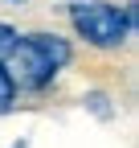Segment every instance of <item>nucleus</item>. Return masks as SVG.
<instances>
[{"instance_id":"f03ea898","label":"nucleus","mask_w":139,"mask_h":148,"mask_svg":"<svg viewBox=\"0 0 139 148\" xmlns=\"http://www.w3.org/2000/svg\"><path fill=\"white\" fill-rule=\"evenodd\" d=\"M70 21L90 45L115 49L131 29V8H115L107 0H70Z\"/></svg>"},{"instance_id":"39448f33","label":"nucleus","mask_w":139,"mask_h":148,"mask_svg":"<svg viewBox=\"0 0 139 148\" xmlns=\"http://www.w3.org/2000/svg\"><path fill=\"white\" fill-rule=\"evenodd\" d=\"M8 4H25V0H8Z\"/></svg>"},{"instance_id":"423d86ee","label":"nucleus","mask_w":139,"mask_h":148,"mask_svg":"<svg viewBox=\"0 0 139 148\" xmlns=\"http://www.w3.org/2000/svg\"><path fill=\"white\" fill-rule=\"evenodd\" d=\"M16 148H25V144H16Z\"/></svg>"},{"instance_id":"f257e3e1","label":"nucleus","mask_w":139,"mask_h":148,"mask_svg":"<svg viewBox=\"0 0 139 148\" xmlns=\"http://www.w3.org/2000/svg\"><path fill=\"white\" fill-rule=\"evenodd\" d=\"M65 62H70V41L65 37L29 33V37H16V45L8 53V78L21 82L25 90H41Z\"/></svg>"},{"instance_id":"7ed1b4c3","label":"nucleus","mask_w":139,"mask_h":148,"mask_svg":"<svg viewBox=\"0 0 139 148\" xmlns=\"http://www.w3.org/2000/svg\"><path fill=\"white\" fill-rule=\"evenodd\" d=\"M12 99H16V82L8 78V70L0 66V115H8V111H12Z\"/></svg>"},{"instance_id":"20e7f679","label":"nucleus","mask_w":139,"mask_h":148,"mask_svg":"<svg viewBox=\"0 0 139 148\" xmlns=\"http://www.w3.org/2000/svg\"><path fill=\"white\" fill-rule=\"evenodd\" d=\"M12 45H16V29L0 21V62H4L8 53H12Z\"/></svg>"}]
</instances>
